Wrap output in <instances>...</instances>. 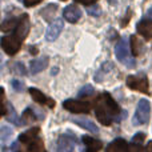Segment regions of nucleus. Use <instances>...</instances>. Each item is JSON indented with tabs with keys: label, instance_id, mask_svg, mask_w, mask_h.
<instances>
[{
	"label": "nucleus",
	"instance_id": "1",
	"mask_svg": "<svg viewBox=\"0 0 152 152\" xmlns=\"http://www.w3.org/2000/svg\"><path fill=\"white\" fill-rule=\"evenodd\" d=\"M120 108L110 94H102L95 102V115L103 126H111L120 120Z\"/></svg>",
	"mask_w": 152,
	"mask_h": 152
},
{
	"label": "nucleus",
	"instance_id": "2",
	"mask_svg": "<svg viewBox=\"0 0 152 152\" xmlns=\"http://www.w3.org/2000/svg\"><path fill=\"white\" fill-rule=\"evenodd\" d=\"M115 55H116V59L120 61L121 64H124L126 67H135V59L131 56L129 53V50H128V40L126 37H121L120 40L118 42L115 47Z\"/></svg>",
	"mask_w": 152,
	"mask_h": 152
},
{
	"label": "nucleus",
	"instance_id": "3",
	"mask_svg": "<svg viewBox=\"0 0 152 152\" xmlns=\"http://www.w3.org/2000/svg\"><path fill=\"white\" fill-rule=\"evenodd\" d=\"M128 88L137 92H143L145 95H150V86L145 75H129L126 80Z\"/></svg>",
	"mask_w": 152,
	"mask_h": 152
},
{
	"label": "nucleus",
	"instance_id": "4",
	"mask_svg": "<svg viewBox=\"0 0 152 152\" xmlns=\"http://www.w3.org/2000/svg\"><path fill=\"white\" fill-rule=\"evenodd\" d=\"M150 112H151L150 102L145 99L139 100L137 107H136V112H135V116H134V120H132L135 126L148 123V120H150Z\"/></svg>",
	"mask_w": 152,
	"mask_h": 152
},
{
	"label": "nucleus",
	"instance_id": "5",
	"mask_svg": "<svg viewBox=\"0 0 152 152\" xmlns=\"http://www.w3.org/2000/svg\"><path fill=\"white\" fill-rule=\"evenodd\" d=\"M21 40L19 39L16 35H11V36H3L1 37V48L4 50L5 53H8L10 56L18 53V51L20 50Z\"/></svg>",
	"mask_w": 152,
	"mask_h": 152
},
{
	"label": "nucleus",
	"instance_id": "6",
	"mask_svg": "<svg viewBox=\"0 0 152 152\" xmlns=\"http://www.w3.org/2000/svg\"><path fill=\"white\" fill-rule=\"evenodd\" d=\"M63 107L72 113H84V112L87 113L91 110V103L80 102V100H74V99H67L63 102Z\"/></svg>",
	"mask_w": 152,
	"mask_h": 152
},
{
	"label": "nucleus",
	"instance_id": "7",
	"mask_svg": "<svg viewBox=\"0 0 152 152\" xmlns=\"http://www.w3.org/2000/svg\"><path fill=\"white\" fill-rule=\"evenodd\" d=\"M76 147V136L72 134H63L58 140V152H74Z\"/></svg>",
	"mask_w": 152,
	"mask_h": 152
},
{
	"label": "nucleus",
	"instance_id": "8",
	"mask_svg": "<svg viewBox=\"0 0 152 152\" xmlns=\"http://www.w3.org/2000/svg\"><path fill=\"white\" fill-rule=\"evenodd\" d=\"M29 29H31V21H29V16L24 13L20 19H19V24L15 28V35L19 39L23 42L29 34Z\"/></svg>",
	"mask_w": 152,
	"mask_h": 152
},
{
	"label": "nucleus",
	"instance_id": "9",
	"mask_svg": "<svg viewBox=\"0 0 152 152\" xmlns=\"http://www.w3.org/2000/svg\"><path fill=\"white\" fill-rule=\"evenodd\" d=\"M63 28H64V21L61 20V19H56V20H53L52 23L50 24V27L47 28L45 39H47L48 42H53V40H56L59 37V35L61 34Z\"/></svg>",
	"mask_w": 152,
	"mask_h": 152
},
{
	"label": "nucleus",
	"instance_id": "10",
	"mask_svg": "<svg viewBox=\"0 0 152 152\" xmlns=\"http://www.w3.org/2000/svg\"><path fill=\"white\" fill-rule=\"evenodd\" d=\"M29 95L31 97L35 100L36 103L39 104H43V105H48L50 108H53L55 107V102L50 97H47L42 91H39L37 88H29Z\"/></svg>",
	"mask_w": 152,
	"mask_h": 152
},
{
	"label": "nucleus",
	"instance_id": "11",
	"mask_svg": "<svg viewBox=\"0 0 152 152\" xmlns=\"http://www.w3.org/2000/svg\"><path fill=\"white\" fill-rule=\"evenodd\" d=\"M63 16L67 21H69V23H77L81 18V11L77 5L71 4V5H68V7L64 8Z\"/></svg>",
	"mask_w": 152,
	"mask_h": 152
},
{
	"label": "nucleus",
	"instance_id": "12",
	"mask_svg": "<svg viewBox=\"0 0 152 152\" xmlns=\"http://www.w3.org/2000/svg\"><path fill=\"white\" fill-rule=\"evenodd\" d=\"M48 63H50V59H48L47 56L40 58V59H35V60H32L31 64H29V71H31L32 75H36V74H39V72H42L43 69L47 68Z\"/></svg>",
	"mask_w": 152,
	"mask_h": 152
},
{
	"label": "nucleus",
	"instance_id": "13",
	"mask_svg": "<svg viewBox=\"0 0 152 152\" xmlns=\"http://www.w3.org/2000/svg\"><path fill=\"white\" fill-rule=\"evenodd\" d=\"M105 152H129L128 143L124 139H115L108 144Z\"/></svg>",
	"mask_w": 152,
	"mask_h": 152
},
{
	"label": "nucleus",
	"instance_id": "14",
	"mask_svg": "<svg viewBox=\"0 0 152 152\" xmlns=\"http://www.w3.org/2000/svg\"><path fill=\"white\" fill-rule=\"evenodd\" d=\"M136 29H137V32H139V35H142L145 40L152 39V21H150V20L139 21Z\"/></svg>",
	"mask_w": 152,
	"mask_h": 152
},
{
	"label": "nucleus",
	"instance_id": "15",
	"mask_svg": "<svg viewBox=\"0 0 152 152\" xmlns=\"http://www.w3.org/2000/svg\"><path fill=\"white\" fill-rule=\"evenodd\" d=\"M83 142L86 144V152H99L103 148V143L94 137L83 136Z\"/></svg>",
	"mask_w": 152,
	"mask_h": 152
},
{
	"label": "nucleus",
	"instance_id": "16",
	"mask_svg": "<svg viewBox=\"0 0 152 152\" xmlns=\"http://www.w3.org/2000/svg\"><path fill=\"white\" fill-rule=\"evenodd\" d=\"M39 132H40L39 127H34V128H31V129H28V131L23 132V134L19 136V142H21L23 144H28L31 140H34L35 137L39 136Z\"/></svg>",
	"mask_w": 152,
	"mask_h": 152
},
{
	"label": "nucleus",
	"instance_id": "17",
	"mask_svg": "<svg viewBox=\"0 0 152 152\" xmlns=\"http://www.w3.org/2000/svg\"><path fill=\"white\" fill-rule=\"evenodd\" d=\"M74 123L77 124V126L81 127V128L89 131L91 134H97V132H99V128L96 127V124L92 123V121L88 120V119H79V118H76V119H74Z\"/></svg>",
	"mask_w": 152,
	"mask_h": 152
},
{
	"label": "nucleus",
	"instance_id": "18",
	"mask_svg": "<svg viewBox=\"0 0 152 152\" xmlns=\"http://www.w3.org/2000/svg\"><path fill=\"white\" fill-rule=\"evenodd\" d=\"M27 147H28L29 152H47V151H45V148H44L43 139H40L39 136L35 137L34 140H31V142L27 144Z\"/></svg>",
	"mask_w": 152,
	"mask_h": 152
},
{
	"label": "nucleus",
	"instance_id": "19",
	"mask_svg": "<svg viewBox=\"0 0 152 152\" xmlns=\"http://www.w3.org/2000/svg\"><path fill=\"white\" fill-rule=\"evenodd\" d=\"M56 11H58V5L56 4H48L47 7H44L42 11H40V15H42L45 20L50 21L51 19L53 18V15L56 13Z\"/></svg>",
	"mask_w": 152,
	"mask_h": 152
},
{
	"label": "nucleus",
	"instance_id": "20",
	"mask_svg": "<svg viewBox=\"0 0 152 152\" xmlns=\"http://www.w3.org/2000/svg\"><path fill=\"white\" fill-rule=\"evenodd\" d=\"M18 24H19L18 19H15V18L7 19V20H4L1 23V31L3 32H8V31H11V29L16 28V27H18Z\"/></svg>",
	"mask_w": 152,
	"mask_h": 152
},
{
	"label": "nucleus",
	"instance_id": "21",
	"mask_svg": "<svg viewBox=\"0 0 152 152\" xmlns=\"http://www.w3.org/2000/svg\"><path fill=\"white\" fill-rule=\"evenodd\" d=\"M131 50H132V53H134L135 56L142 53V42H140L135 35L131 36Z\"/></svg>",
	"mask_w": 152,
	"mask_h": 152
},
{
	"label": "nucleus",
	"instance_id": "22",
	"mask_svg": "<svg viewBox=\"0 0 152 152\" xmlns=\"http://www.w3.org/2000/svg\"><path fill=\"white\" fill-rule=\"evenodd\" d=\"M35 119H36V116H35L34 110H31V108H27V110L23 112V115H21V120H23L24 124L31 123V121H34Z\"/></svg>",
	"mask_w": 152,
	"mask_h": 152
},
{
	"label": "nucleus",
	"instance_id": "23",
	"mask_svg": "<svg viewBox=\"0 0 152 152\" xmlns=\"http://www.w3.org/2000/svg\"><path fill=\"white\" fill-rule=\"evenodd\" d=\"M11 136H12V129L7 126H1V128H0V139H1V142L3 143L7 142Z\"/></svg>",
	"mask_w": 152,
	"mask_h": 152
},
{
	"label": "nucleus",
	"instance_id": "24",
	"mask_svg": "<svg viewBox=\"0 0 152 152\" xmlns=\"http://www.w3.org/2000/svg\"><path fill=\"white\" fill-rule=\"evenodd\" d=\"M95 94V89H94V87L92 86H86V87H83V88L79 91V97H87V96H91V95H94Z\"/></svg>",
	"mask_w": 152,
	"mask_h": 152
},
{
	"label": "nucleus",
	"instance_id": "25",
	"mask_svg": "<svg viewBox=\"0 0 152 152\" xmlns=\"http://www.w3.org/2000/svg\"><path fill=\"white\" fill-rule=\"evenodd\" d=\"M11 71H12L13 74H18V75H21V76H24L27 74L26 67H24V64H21V63H15L12 66V69H11Z\"/></svg>",
	"mask_w": 152,
	"mask_h": 152
},
{
	"label": "nucleus",
	"instance_id": "26",
	"mask_svg": "<svg viewBox=\"0 0 152 152\" xmlns=\"http://www.w3.org/2000/svg\"><path fill=\"white\" fill-rule=\"evenodd\" d=\"M87 12L91 16H99L100 13H102V10H100L99 5H92V7H89L88 10H87Z\"/></svg>",
	"mask_w": 152,
	"mask_h": 152
},
{
	"label": "nucleus",
	"instance_id": "27",
	"mask_svg": "<svg viewBox=\"0 0 152 152\" xmlns=\"http://www.w3.org/2000/svg\"><path fill=\"white\" fill-rule=\"evenodd\" d=\"M11 86H12L13 88H15V91H18V92H21L23 88H24L23 83H21L20 80H16V79H13V80L11 81Z\"/></svg>",
	"mask_w": 152,
	"mask_h": 152
},
{
	"label": "nucleus",
	"instance_id": "28",
	"mask_svg": "<svg viewBox=\"0 0 152 152\" xmlns=\"http://www.w3.org/2000/svg\"><path fill=\"white\" fill-rule=\"evenodd\" d=\"M132 150L134 152H148V148L143 147L142 143H132Z\"/></svg>",
	"mask_w": 152,
	"mask_h": 152
},
{
	"label": "nucleus",
	"instance_id": "29",
	"mask_svg": "<svg viewBox=\"0 0 152 152\" xmlns=\"http://www.w3.org/2000/svg\"><path fill=\"white\" fill-rule=\"evenodd\" d=\"M145 139V135L143 132H137L134 137H132V143H143Z\"/></svg>",
	"mask_w": 152,
	"mask_h": 152
},
{
	"label": "nucleus",
	"instance_id": "30",
	"mask_svg": "<svg viewBox=\"0 0 152 152\" xmlns=\"http://www.w3.org/2000/svg\"><path fill=\"white\" fill-rule=\"evenodd\" d=\"M42 0H24V5L26 7H34V5L39 4Z\"/></svg>",
	"mask_w": 152,
	"mask_h": 152
},
{
	"label": "nucleus",
	"instance_id": "31",
	"mask_svg": "<svg viewBox=\"0 0 152 152\" xmlns=\"http://www.w3.org/2000/svg\"><path fill=\"white\" fill-rule=\"evenodd\" d=\"M75 1L81 3V4H84V5H91V4H94L96 0H75Z\"/></svg>",
	"mask_w": 152,
	"mask_h": 152
},
{
	"label": "nucleus",
	"instance_id": "32",
	"mask_svg": "<svg viewBox=\"0 0 152 152\" xmlns=\"http://www.w3.org/2000/svg\"><path fill=\"white\" fill-rule=\"evenodd\" d=\"M29 52H31V53H34V55H36V53H37L36 47H31V48H29Z\"/></svg>",
	"mask_w": 152,
	"mask_h": 152
},
{
	"label": "nucleus",
	"instance_id": "33",
	"mask_svg": "<svg viewBox=\"0 0 152 152\" xmlns=\"http://www.w3.org/2000/svg\"><path fill=\"white\" fill-rule=\"evenodd\" d=\"M147 15H148V18H150L151 20H152V7L148 8V11H147Z\"/></svg>",
	"mask_w": 152,
	"mask_h": 152
},
{
	"label": "nucleus",
	"instance_id": "34",
	"mask_svg": "<svg viewBox=\"0 0 152 152\" xmlns=\"http://www.w3.org/2000/svg\"><path fill=\"white\" fill-rule=\"evenodd\" d=\"M63 1H66V0H63Z\"/></svg>",
	"mask_w": 152,
	"mask_h": 152
}]
</instances>
